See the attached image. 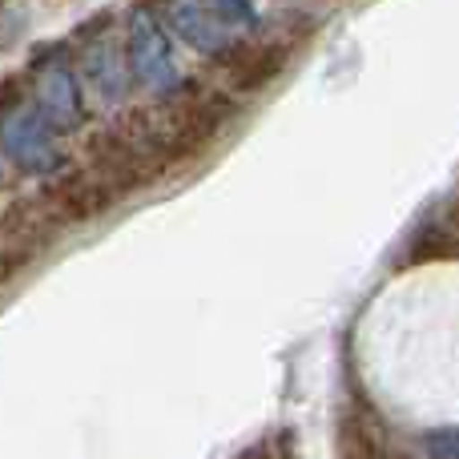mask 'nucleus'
<instances>
[{"instance_id": "obj_1", "label": "nucleus", "mask_w": 459, "mask_h": 459, "mask_svg": "<svg viewBox=\"0 0 459 459\" xmlns=\"http://www.w3.org/2000/svg\"><path fill=\"white\" fill-rule=\"evenodd\" d=\"M129 73L153 89H178V69L174 56H169V45L161 37L158 21L145 13H137L134 24H129Z\"/></svg>"}, {"instance_id": "obj_2", "label": "nucleus", "mask_w": 459, "mask_h": 459, "mask_svg": "<svg viewBox=\"0 0 459 459\" xmlns=\"http://www.w3.org/2000/svg\"><path fill=\"white\" fill-rule=\"evenodd\" d=\"M218 65L226 69V93H254L270 85L286 65V45H262V48H222Z\"/></svg>"}, {"instance_id": "obj_3", "label": "nucleus", "mask_w": 459, "mask_h": 459, "mask_svg": "<svg viewBox=\"0 0 459 459\" xmlns=\"http://www.w3.org/2000/svg\"><path fill=\"white\" fill-rule=\"evenodd\" d=\"M8 153L21 161L24 169H48L53 166V145H48V129L32 113H13L4 126Z\"/></svg>"}, {"instance_id": "obj_4", "label": "nucleus", "mask_w": 459, "mask_h": 459, "mask_svg": "<svg viewBox=\"0 0 459 459\" xmlns=\"http://www.w3.org/2000/svg\"><path fill=\"white\" fill-rule=\"evenodd\" d=\"M169 29L186 40V45L202 48V53L218 56L226 48V37L218 32V24L210 21V8L202 0H169Z\"/></svg>"}, {"instance_id": "obj_5", "label": "nucleus", "mask_w": 459, "mask_h": 459, "mask_svg": "<svg viewBox=\"0 0 459 459\" xmlns=\"http://www.w3.org/2000/svg\"><path fill=\"white\" fill-rule=\"evenodd\" d=\"M342 459H383V431L375 428L371 415L351 411L342 420V439H339Z\"/></svg>"}, {"instance_id": "obj_6", "label": "nucleus", "mask_w": 459, "mask_h": 459, "mask_svg": "<svg viewBox=\"0 0 459 459\" xmlns=\"http://www.w3.org/2000/svg\"><path fill=\"white\" fill-rule=\"evenodd\" d=\"M40 97H45L48 117H56L61 126H73V121L81 117L77 81H73V73H69V69H61V65H56V69L45 77V89H40Z\"/></svg>"}, {"instance_id": "obj_7", "label": "nucleus", "mask_w": 459, "mask_h": 459, "mask_svg": "<svg viewBox=\"0 0 459 459\" xmlns=\"http://www.w3.org/2000/svg\"><path fill=\"white\" fill-rule=\"evenodd\" d=\"M428 447L436 459H459V428L452 431H436V436H428Z\"/></svg>"}, {"instance_id": "obj_8", "label": "nucleus", "mask_w": 459, "mask_h": 459, "mask_svg": "<svg viewBox=\"0 0 459 459\" xmlns=\"http://www.w3.org/2000/svg\"><path fill=\"white\" fill-rule=\"evenodd\" d=\"M218 16H222L226 24H238V21H254L250 13V0H214Z\"/></svg>"}]
</instances>
